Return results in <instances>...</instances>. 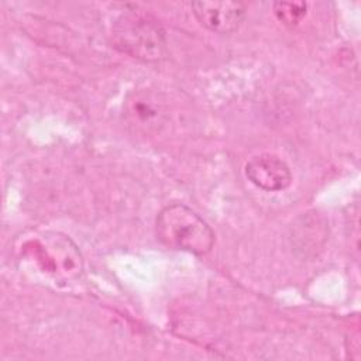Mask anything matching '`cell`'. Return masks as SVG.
<instances>
[{
    "mask_svg": "<svg viewBox=\"0 0 361 361\" xmlns=\"http://www.w3.org/2000/svg\"><path fill=\"white\" fill-rule=\"evenodd\" d=\"M155 234L165 247L195 255L207 254L214 244V233L210 226L182 203L169 204L158 213Z\"/></svg>",
    "mask_w": 361,
    "mask_h": 361,
    "instance_id": "6da1fadb",
    "label": "cell"
},
{
    "mask_svg": "<svg viewBox=\"0 0 361 361\" xmlns=\"http://www.w3.org/2000/svg\"><path fill=\"white\" fill-rule=\"evenodd\" d=\"M121 11L111 28L116 47L144 61L165 58V38L157 21L128 4L123 6Z\"/></svg>",
    "mask_w": 361,
    "mask_h": 361,
    "instance_id": "7a4b0ae2",
    "label": "cell"
},
{
    "mask_svg": "<svg viewBox=\"0 0 361 361\" xmlns=\"http://www.w3.org/2000/svg\"><path fill=\"white\" fill-rule=\"evenodd\" d=\"M192 10L203 27L219 34L235 31L245 17L241 1H193Z\"/></svg>",
    "mask_w": 361,
    "mask_h": 361,
    "instance_id": "3957f363",
    "label": "cell"
},
{
    "mask_svg": "<svg viewBox=\"0 0 361 361\" xmlns=\"http://www.w3.org/2000/svg\"><path fill=\"white\" fill-rule=\"evenodd\" d=\"M245 175L251 183L267 192H279L292 182L288 164L274 154H259L245 164Z\"/></svg>",
    "mask_w": 361,
    "mask_h": 361,
    "instance_id": "277c9868",
    "label": "cell"
},
{
    "mask_svg": "<svg viewBox=\"0 0 361 361\" xmlns=\"http://www.w3.org/2000/svg\"><path fill=\"white\" fill-rule=\"evenodd\" d=\"M306 3H290V1H276L274 4V13L279 21L286 25L298 24L306 14Z\"/></svg>",
    "mask_w": 361,
    "mask_h": 361,
    "instance_id": "5b68a950",
    "label": "cell"
}]
</instances>
